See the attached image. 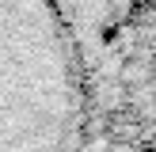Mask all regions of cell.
I'll return each instance as SVG.
<instances>
[{"label": "cell", "instance_id": "6da1fadb", "mask_svg": "<svg viewBox=\"0 0 156 152\" xmlns=\"http://www.w3.org/2000/svg\"><path fill=\"white\" fill-rule=\"evenodd\" d=\"M88 61L57 0H0V152H76Z\"/></svg>", "mask_w": 156, "mask_h": 152}, {"label": "cell", "instance_id": "7a4b0ae2", "mask_svg": "<svg viewBox=\"0 0 156 152\" xmlns=\"http://www.w3.org/2000/svg\"><path fill=\"white\" fill-rule=\"evenodd\" d=\"M76 152H152V0H133L88 61Z\"/></svg>", "mask_w": 156, "mask_h": 152}, {"label": "cell", "instance_id": "3957f363", "mask_svg": "<svg viewBox=\"0 0 156 152\" xmlns=\"http://www.w3.org/2000/svg\"><path fill=\"white\" fill-rule=\"evenodd\" d=\"M129 4H133V0H57L69 30H73L76 42H80L84 61L95 57L99 42L107 38V30L114 27V19H118Z\"/></svg>", "mask_w": 156, "mask_h": 152}]
</instances>
